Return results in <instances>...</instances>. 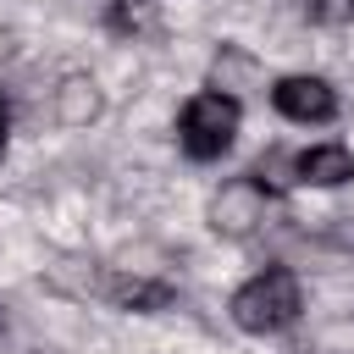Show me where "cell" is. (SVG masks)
I'll return each mask as SVG.
<instances>
[{
  "label": "cell",
  "mask_w": 354,
  "mask_h": 354,
  "mask_svg": "<svg viewBox=\"0 0 354 354\" xmlns=\"http://www.w3.org/2000/svg\"><path fill=\"white\" fill-rule=\"evenodd\" d=\"M304 299H299V277L288 266H266L260 277H249L238 293H232V321L254 337H271V332H288L299 321Z\"/></svg>",
  "instance_id": "cell-1"
},
{
  "label": "cell",
  "mask_w": 354,
  "mask_h": 354,
  "mask_svg": "<svg viewBox=\"0 0 354 354\" xmlns=\"http://www.w3.org/2000/svg\"><path fill=\"white\" fill-rule=\"evenodd\" d=\"M238 122H243L238 100L221 94V88H205V94H194V100L183 105V116H177V144H183L188 160H221V155L232 149V138H238Z\"/></svg>",
  "instance_id": "cell-2"
},
{
  "label": "cell",
  "mask_w": 354,
  "mask_h": 354,
  "mask_svg": "<svg viewBox=\"0 0 354 354\" xmlns=\"http://www.w3.org/2000/svg\"><path fill=\"white\" fill-rule=\"evenodd\" d=\"M266 221V188L254 177H232L216 199H210V227L221 238H249Z\"/></svg>",
  "instance_id": "cell-3"
},
{
  "label": "cell",
  "mask_w": 354,
  "mask_h": 354,
  "mask_svg": "<svg viewBox=\"0 0 354 354\" xmlns=\"http://www.w3.org/2000/svg\"><path fill=\"white\" fill-rule=\"evenodd\" d=\"M271 105L288 116V122H332L337 116V94L326 77H310V72H293L271 88Z\"/></svg>",
  "instance_id": "cell-4"
},
{
  "label": "cell",
  "mask_w": 354,
  "mask_h": 354,
  "mask_svg": "<svg viewBox=\"0 0 354 354\" xmlns=\"http://www.w3.org/2000/svg\"><path fill=\"white\" fill-rule=\"evenodd\" d=\"M94 293L100 299H111L116 310H138V315H155V310H166L177 293H171V282H155V277H127V271H100L94 277Z\"/></svg>",
  "instance_id": "cell-5"
},
{
  "label": "cell",
  "mask_w": 354,
  "mask_h": 354,
  "mask_svg": "<svg viewBox=\"0 0 354 354\" xmlns=\"http://www.w3.org/2000/svg\"><path fill=\"white\" fill-rule=\"evenodd\" d=\"M293 183H310V188H343V183H354V149L315 144V149L293 155Z\"/></svg>",
  "instance_id": "cell-6"
},
{
  "label": "cell",
  "mask_w": 354,
  "mask_h": 354,
  "mask_svg": "<svg viewBox=\"0 0 354 354\" xmlns=\"http://www.w3.org/2000/svg\"><path fill=\"white\" fill-rule=\"evenodd\" d=\"M100 83L94 77H83V72H72V77H61V88H55V116L66 122V127H88L94 116H100Z\"/></svg>",
  "instance_id": "cell-7"
},
{
  "label": "cell",
  "mask_w": 354,
  "mask_h": 354,
  "mask_svg": "<svg viewBox=\"0 0 354 354\" xmlns=\"http://www.w3.org/2000/svg\"><path fill=\"white\" fill-rule=\"evenodd\" d=\"M288 171H293V160H288L282 149H271V155H260V166H254L249 177H254V183H260L266 194H277V188L288 183Z\"/></svg>",
  "instance_id": "cell-8"
},
{
  "label": "cell",
  "mask_w": 354,
  "mask_h": 354,
  "mask_svg": "<svg viewBox=\"0 0 354 354\" xmlns=\"http://www.w3.org/2000/svg\"><path fill=\"white\" fill-rule=\"evenodd\" d=\"M304 17L321 22V28H337V22L354 17V0H304Z\"/></svg>",
  "instance_id": "cell-9"
},
{
  "label": "cell",
  "mask_w": 354,
  "mask_h": 354,
  "mask_svg": "<svg viewBox=\"0 0 354 354\" xmlns=\"http://www.w3.org/2000/svg\"><path fill=\"white\" fill-rule=\"evenodd\" d=\"M6 127H11V116H6V100H0V155H6Z\"/></svg>",
  "instance_id": "cell-10"
},
{
  "label": "cell",
  "mask_w": 354,
  "mask_h": 354,
  "mask_svg": "<svg viewBox=\"0 0 354 354\" xmlns=\"http://www.w3.org/2000/svg\"><path fill=\"white\" fill-rule=\"evenodd\" d=\"M0 326H6V315H0Z\"/></svg>",
  "instance_id": "cell-11"
}]
</instances>
